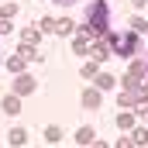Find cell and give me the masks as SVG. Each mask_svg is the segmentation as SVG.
Here are the masks:
<instances>
[{"instance_id": "6da1fadb", "label": "cell", "mask_w": 148, "mask_h": 148, "mask_svg": "<svg viewBox=\"0 0 148 148\" xmlns=\"http://www.w3.org/2000/svg\"><path fill=\"white\" fill-rule=\"evenodd\" d=\"M103 38H107V45H110L121 59H134V55H138V48H141V41H138L134 31H121V35H117V31H107Z\"/></svg>"}, {"instance_id": "7a4b0ae2", "label": "cell", "mask_w": 148, "mask_h": 148, "mask_svg": "<svg viewBox=\"0 0 148 148\" xmlns=\"http://www.w3.org/2000/svg\"><path fill=\"white\" fill-rule=\"evenodd\" d=\"M86 24H90L93 38H103L107 31H110V7H107L103 0L90 3V10H86Z\"/></svg>"}, {"instance_id": "3957f363", "label": "cell", "mask_w": 148, "mask_h": 148, "mask_svg": "<svg viewBox=\"0 0 148 148\" xmlns=\"http://www.w3.org/2000/svg\"><path fill=\"white\" fill-rule=\"evenodd\" d=\"M35 90H38V79H35V76H28V73L17 76V83H14V93H17V97H28V93H35Z\"/></svg>"}, {"instance_id": "277c9868", "label": "cell", "mask_w": 148, "mask_h": 148, "mask_svg": "<svg viewBox=\"0 0 148 148\" xmlns=\"http://www.w3.org/2000/svg\"><path fill=\"white\" fill-rule=\"evenodd\" d=\"M107 55H110V45H107V38H93V41H90V59H93V62H103Z\"/></svg>"}, {"instance_id": "5b68a950", "label": "cell", "mask_w": 148, "mask_h": 148, "mask_svg": "<svg viewBox=\"0 0 148 148\" xmlns=\"http://www.w3.org/2000/svg\"><path fill=\"white\" fill-rule=\"evenodd\" d=\"M93 138H97V134H93L90 124H83V127L76 131V145H79V148H90V145H93Z\"/></svg>"}, {"instance_id": "8992f818", "label": "cell", "mask_w": 148, "mask_h": 148, "mask_svg": "<svg viewBox=\"0 0 148 148\" xmlns=\"http://www.w3.org/2000/svg\"><path fill=\"white\" fill-rule=\"evenodd\" d=\"M83 107H86V110H97V107H100V90L90 86V90L83 93Z\"/></svg>"}, {"instance_id": "52a82bcc", "label": "cell", "mask_w": 148, "mask_h": 148, "mask_svg": "<svg viewBox=\"0 0 148 148\" xmlns=\"http://www.w3.org/2000/svg\"><path fill=\"white\" fill-rule=\"evenodd\" d=\"M17 55H21L24 62H35V59H38V45H28V41H21V48H17Z\"/></svg>"}, {"instance_id": "ba28073f", "label": "cell", "mask_w": 148, "mask_h": 148, "mask_svg": "<svg viewBox=\"0 0 148 148\" xmlns=\"http://www.w3.org/2000/svg\"><path fill=\"white\" fill-rule=\"evenodd\" d=\"M3 110H7V114H17V110H21V97H17V93H7V97H3Z\"/></svg>"}, {"instance_id": "9c48e42d", "label": "cell", "mask_w": 148, "mask_h": 148, "mask_svg": "<svg viewBox=\"0 0 148 148\" xmlns=\"http://www.w3.org/2000/svg\"><path fill=\"white\" fill-rule=\"evenodd\" d=\"M55 35H62V38H66V35H76V24L69 21V17H62V21H55Z\"/></svg>"}, {"instance_id": "30bf717a", "label": "cell", "mask_w": 148, "mask_h": 148, "mask_svg": "<svg viewBox=\"0 0 148 148\" xmlns=\"http://www.w3.org/2000/svg\"><path fill=\"white\" fill-rule=\"evenodd\" d=\"M114 86H117V79H114V76L97 73V90H100V93H103V90H114Z\"/></svg>"}, {"instance_id": "8fae6325", "label": "cell", "mask_w": 148, "mask_h": 148, "mask_svg": "<svg viewBox=\"0 0 148 148\" xmlns=\"http://www.w3.org/2000/svg\"><path fill=\"white\" fill-rule=\"evenodd\" d=\"M117 127L121 131H131L134 127V114H117Z\"/></svg>"}, {"instance_id": "7c38bea8", "label": "cell", "mask_w": 148, "mask_h": 148, "mask_svg": "<svg viewBox=\"0 0 148 148\" xmlns=\"http://www.w3.org/2000/svg\"><path fill=\"white\" fill-rule=\"evenodd\" d=\"M24 66H28V62H24L21 55H17V59H7V69H10L14 76H21V73H24Z\"/></svg>"}, {"instance_id": "4fadbf2b", "label": "cell", "mask_w": 148, "mask_h": 148, "mask_svg": "<svg viewBox=\"0 0 148 148\" xmlns=\"http://www.w3.org/2000/svg\"><path fill=\"white\" fill-rule=\"evenodd\" d=\"M7 141H10V145H24V141H28V134H24V127H14Z\"/></svg>"}, {"instance_id": "5bb4252c", "label": "cell", "mask_w": 148, "mask_h": 148, "mask_svg": "<svg viewBox=\"0 0 148 148\" xmlns=\"http://www.w3.org/2000/svg\"><path fill=\"white\" fill-rule=\"evenodd\" d=\"M73 48L79 52V55H90V38H83V35H79V38L73 41Z\"/></svg>"}, {"instance_id": "9a60e30c", "label": "cell", "mask_w": 148, "mask_h": 148, "mask_svg": "<svg viewBox=\"0 0 148 148\" xmlns=\"http://www.w3.org/2000/svg\"><path fill=\"white\" fill-rule=\"evenodd\" d=\"M131 28H134V35H148V21L145 17H131Z\"/></svg>"}, {"instance_id": "2e32d148", "label": "cell", "mask_w": 148, "mask_h": 148, "mask_svg": "<svg viewBox=\"0 0 148 148\" xmlns=\"http://www.w3.org/2000/svg\"><path fill=\"white\" fill-rule=\"evenodd\" d=\"M131 141H134V145H148V127H134Z\"/></svg>"}, {"instance_id": "e0dca14e", "label": "cell", "mask_w": 148, "mask_h": 148, "mask_svg": "<svg viewBox=\"0 0 148 148\" xmlns=\"http://www.w3.org/2000/svg\"><path fill=\"white\" fill-rule=\"evenodd\" d=\"M14 14H17V3H3L0 7V21H10Z\"/></svg>"}, {"instance_id": "ac0fdd59", "label": "cell", "mask_w": 148, "mask_h": 148, "mask_svg": "<svg viewBox=\"0 0 148 148\" xmlns=\"http://www.w3.org/2000/svg\"><path fill=\"white\" fill-rule=\"evenodd\" d=\"M97 73H100V62H86L83 66V76L86 79H97Z\"/></svg>"}, {"instance_id": "d6986e66", "label": "cell", "mask_w": 148, "mask_h": 148, "mask_svg": "<svg viewBox=\"0 0 148 148\" xmlns=\"http://www.w3.org/2000/svg\"><path fill=\"white\" fill-rule=\"evenodd\" d=\"M134 107H138V114H141V117H148V93H141V97L134 100Z\"/></svg>"}, {"instance_id": "ffe728a7", "label": "cell", "mask_w": 148, "mask_h": 148, "mask_svg": "<svg viewBox=\"0 0 148 148\" xmlns=\"http://www.w3.org/2000/svg\"><path fill=\"white\" fill-rule=\"evenodd\" d=\"M38 35H41V31H38V24H35V28H24V41H28V45H35Z\"/></svg>"}, {"instance_id": "44dd1931", "label": "cell", "mask_w": 148, "mask_h": 148, "mask_svg": "<svg viewBox=\"0 0 148 148\" xmlns=\"http://www.w3.org/2000/svg\"><path fill=\"white\" fill-rule=\"evenodd\" d=\"M45 138H48V141H62V127H48Z\"/></svg>"}, {"instance_id": "7402d4cb", "label": "cell", "mask_w": 148, "mask_h": 148, "mask_svg": "<svg viewBox=\"0 0 148 148\" xmlns=\"http://www.w3.org/2000/svg\"><path fill=\"white\" fill-rule=\"evenodd\" d=\"M38 28H45V31H55V21H52V17H41V24H38Z\"/></svg>"}, {"instance_id": "603a6c76", "label": "cell", "mask_w": 148, "mask_h": 148, "mask_svg": "<svg viewBox=\"0 0 148 148\" xmlns=\"http://www.w3.org/2000/svg\"><path fill=\"white\" fill-rule=\"evenodd\" d=\"M117 148H134V141H131V138H121V141H117Z\"/></svg>"}, {"instance_id": "cb8c5ba5", "label": "cell", "mask_w": 148, "mask_h": 148, "mask_svg": "<svg viewBox=\"0 0 148 148\" xmlns=\"http://www.w3.org/2000/svg\"><path fill=\"white\" fill-rule=\"evenodd\" d=\"M90 148H110V145H103V141H97V138H93V145Z\"/></svg>"}, {"instance_id": "d4e9b609", "label": "cell", "mask_w": 148, "mask_h": 148, "mask_svg": "<svg viewBox=\"0 0 148 148\" xmlns=\"http://www.w3.org/2000/svg\"><path fill=\"white\" fill-rule=\"evenodd\" d=\"M131 3H134V7H145V3H148V0H131Z\"/></svg>"}, {"instance_id": "484cf974", "label": "cell", "mask_w": 148, "mask_h": 148, "mask_svg": "<svg viewBox=\"0 0 148 148\" xmlns=\"http://www.w3.org/2000/svg\"><path fill=\"white\" fill-rule=\"evenodd\" d=\"M55 3H73V0H55Z\"/></svg>"}, {"instance_id": "4316f807", "label": "cell", "mask_w": 148, "mask_h": 148, "mask_svg": "<svg viewBox=\"0 0 148 148\" xmlns=\"http://www.w3.org/2000/svg\"><path fill=\"white\" fill-rule=\"evenodd\" d=\"M0 66H3V62H0Z\"/></svg>"}]
</instances>
